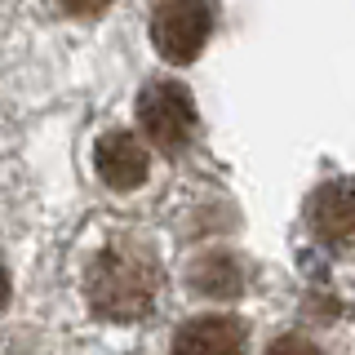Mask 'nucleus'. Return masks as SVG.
<instances>
[{"mask_svg":"<svg viewBox=\"0 0 355 355\" xmlns=\"http://www.w3.org/2000/svg\"><path fill=\"white\" fill-rule=\"evenodd\" d=\"M266 355H324V351H320L315 342H306V338H275Z\"/></svg>","mask_w":355,"mask_h":355,"instance_id":"nucleus-8","label":"nucleus"},{"mask_svg":"<svg viewBox=\"0 0 355 355\" xmlns=\"http://www.w3.org/2000/svg\"><path fill=\"white\" fill-rule=\"evenodd\" d=\"M58 5L67 9V14H80V18H94V14H103V9L111 5V0H58Z\"/></svg>","mask_w":355,"mask_h":355,"instance_id":"nucleus-9","label":"nucleus"},{"mask_svg":"<svg viewBox=\"0 0 355 355\" xmlns=\"http://www.w3.org/2000/svg\"><path fill=\"white\" fill-rule=\"evenodd\" d=\"M173 355H244V324L236 315H196L173 333Z\"/></svg>","mask_w":355,"mask_h":355,"instance_id":"nucleus-5","label":"nucleus"},{"mask_svg":"<svg viewBox=\"0 0 355 355\" xmlns=\"http://www.w3.org/2000/svg\"><path fill=\"white\" fill-rule=\"evenodd\" d=\"M191 284L205 297H236L244 288V275H240L236 258H227V253H209V258H200L191 266Z\"/></svg>","mask_w":355,"mask_h":355,"instance_id":"nucleus-7","label":"nucleus"},{"mask_svg":"<svg viewBox=\"0 0 355 355\" xmlns=\"http://www.w3.org/2000/svg\"><path fill=\"white\" fill-rule=\"evenodd\" d=\"M209 31H214V9L209 0H160L151 18V36L160 58L169 62H191L205 49Z\"/></svg>","mask_w":355,"mask_h":355,"instance_id":"nucleus-3","label":"nucleus"},{"mask_svg":"<svg viewBox=\"0 0 355 355\" xmlns=\"http://www.w3.org/2000/svg\"><path fill=\"white\" fill-rule=\"evenodd\" d=\"M94 164H98V178H103L111 191H133V187L147 182L151 155H147V147H142L129 129H111V133L98 138Z\"/></svg>","mask_w":355,"mask_h":355,"instance_id":"nucleus-4","label":"nucleus"},{"mask_svg":"<svg viewBox=\"0 0 355 355\" xmlns=\"http://www.w3.org/2000/svg\"><path fill=\"white\" fill-rule=\"evenodd\" d=\"M5 302H9V271L0 266V306H5Z\"/></svg>","mask_w":355,"mask_h":355,"instance_id":"nucleus-10","label":"nucleus"},{"mask_svg":"<svg viewBox=\"0 0 355 355\" xmlns=\"http://www.w3.org/2000/svg\"><path fill=\"white\" fill-rule=\"evenodd\" d=\"M311 227L329 244H355V187L329 182L311 196Z\"/></svg>","mask_w":355,"mask_h":355,"instance_id":"nucleus-6","label":"nucleus"},{"mask_svg":"<svg viewBox=\"0 0 355 355\" xmlns=\"http://www.w3.org/2000/svg\"><path fill=\"white\" fill-rule=\"evenodd\" d=\"M138 125L142 133L151 138V147L160 151H182L191 142V129H196V107H191V94L173 80H155L138 94Z\"/></svg>","mask_w":355,"mask_h":355,"instance_id":"nucleus-2","label":"nucleus"},{"mask_svg":"<svg viewBox=\"0 0 355 355\" xmlns=\"http://www.w3.org/2000/svg\"><path fill=\"white\" fill-rule=\"evenodd\" d=\"M89 306L107 320H138L147 315L155 293H160V266H155L151 249L142 244H111L89 262L85 280Z\"/></svg>","mask_w":355,"mask_h":355,"instance_id":"nucleus-1","label":"nucleus"}]
</instances>
